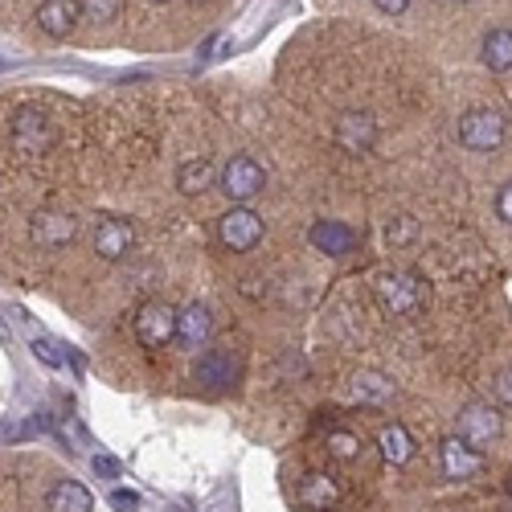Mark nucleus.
Returning a JSON list of instances; mask_svg holds the SVG:
<instances>
[{
  "label": "nucleus",
  "mask_w": 512,
  "mask_h": 512,
  "mask_svg": "<svg viewBox=\"0 0 512 512\" xmlns=\"http://www.w3.org/2000/svg\"><path fill=\"white\" fill-rule=\"evenodd\" d=\"M500 140H504V119H500V111L476 107V111L459 115V144H463V148L492 152V148H500Z\"/></svg>",
  "instance_id": "7"
},
{
  "label": "nucleus",
  "mask_w": 512,
  "mask_h": 512,
  "mask_svg": "<svg viewBox=\"0 0 512 512\" xmlns=\"http://www.w3.org/2000/svg\"><path fill=\"white\" fill-rule=\"evenodd\" d=\"M33 349H37V357H41V361H46V365H62V357L54 353V345H50V340H37V345H33Z\"/></svg>",
  "instance_id": "28"
},
{
  "label": "nucleus",
  "mask_w": 512,
  "mask_h": 512,
  "mask_svg": "<svg viewBox=\"0 0 512 512\" xmlns=\"http://www.w3.org/2000/svg\"><path fill=\"white\" fill-rule=\"evenodd\" d=\"M29 234L37 246L58 250V246H70L78 238V218H70V213H37Z\"/></svg>",
  "instance_id": "12"
},
{
  "label": "nucleus",
  "mask_w": 512,
  "mask_h": 512,
  "mask_svg": "<svg viewBox=\"0 0 512 512\" xmlns=\"http://www.w3.org/2000/svg\"><path fill=\"white\" fill-rule=\"evenodd\" d=\"M300 504L312 508V512H328V508H336V504H340V488H336V480L324 476V472H308V476L300 480Z\"/></svg>",
  "instance_id": "16"
},
{
  "label": "nucleus",
  "mask_w": 512,
  "mask_h": 512,
  "mask_svg": "<svg viewBox=\"0 0 512 512\" xmlns=\"http://www.w3.org/2000/svg\"><path fill=\"white\" fill-rule=\"evenodd\" d=\"M267 185V173H263V164L254 160V156H234L226 168H222V177H218V189L234 201V205H246L250 197H259Z\"/></svg>",
  "instance_id": "6"
},
{
  "label": "nucleus",
  "mask_w": 512,
  "mask_h": 512,
  "mask_svg": "<svg viewBox=\"0 0 512 512\" xmlns=\"http://www.w3.org/2000/svg\"><path fill=\"white\" fill-rule=\"evenodd\" d=\"M332 140L340 144V152L349 156H365L373 144H377V123L369 111H345L332 127Z\"/></svg>",
  "instance_id": "8"
},
{
  "label": "nucleus",
  "mask_w": 512,
  "mask_h": 512,
  "mask_svg": "<svg viewBox=\"0 0 512 512\" xmlns=\"http://www.w3.org/2000/svg\"><path fill=\"white\" fill-rule=\"evenodd\" d=\"M111 504L123 508V512H132V508H140V496H136V492H127V488H119V492H111Z\"/></svg>",
  "instance_id": "25"
},
{
  "label": "nucleus",
  "mask_w": 512,
  "mask_h": 512,
  "mask_svg": "<svg viewBox=\"0 0 512 512\" xmlns=\"http://www.w3.org/2000/svg\"><path fill=\"white\" fill-rule=\"evenodd\" d=\"M496 398H500L504 406H512V369L500 373V381H496Z\"/></svg>",
  "instance_id": "27"
},
{
  "label": "nucleus",
  "mask_w": 512,
  "mask_h": 512,
  "mask_svg": "<svg viewBox=\"0 0 512 512\" xmlns=\"http://www.w3.org/2000/svg\"><path fill=\"white\" fill-rule=\"evenodd\" d=\"M213 185H218V173H213V164L201 156V160H185L181 168H177V189L185 193V197H201V193H209Z\"/></svg>",
  "instance_id": "17"
},
{
  "label": "nucleus",
  "mask_w": 512,
  "mask_h": 512,
  "mask_svg": "<svg viewBox=\"0 0 512 512\" xmlns=\"http://www.w3.org/2000/svg\"><path fill=\"white\" fill-rule=\"evenodd\" d=\"M373 295L390 316H414L426 304V283L410 271H381L373 279Z\"/></svg>",
  "instance_id": "1"
},
{
  "label": "nucleus",
  "mask_w": 512,
  "mask_h": 512,
  "mask_svg": "<svg viewBox=\"0 0 512 512\" xmlns=\"http://www.w3.org/2000/svg\"><path fill=\"white\" fill-rule=\"evenodd\" d=\"M197 381H201V386H209V390L230 386V381H234V357L226 349H209L197 361Z\"/></svg>",
  "instance_id": "18"
},
{
  "label": "nucleus",
  "mask_w": 512,
  "mask_h": 512,
  "mask_svg": "<svg viewBox=\"0 0 512 512\" xmlns=\"http://www.w3.org/2000/svg\"><path fill=\"white\" fill-rule=\"evenodd\" d=\"M54 140H58V132H54L50 115L41 111V107H21V111H17V119H13V148H17L21 156L50 152Z\"/></svg>",
  "instance_id": "4"
},
{
  "label": "nucleus",
  "mask_w": 512,
  "mask_h": 512,
  "mask_svg": "<svg viewBox=\"0 0 512 512\" xmlns=\"http://www.w3.org/2000/svg\"><path fill=\"white\" fill-rule=\"evenodd\" d=\"M46 512H95V496L78 480H58L46 492Z\"/></svg>",
  "instance_id": "15"
},
{
  "label": "nucleus",
  "mask_w": 512,
  "mask_h": 512,
  "mask_svg": "<svg viewBox=\"0 0 512 512\" xmlns=\"http://www.w3.org/2000/svg\"><path fill=\"white\" fill-rule=\"evenodd\" d=\"M119 5H123V0H78V13L82 17H87V21H115L119 17Z\"/></svg>",
  "instance_id": "23"
},
{
  "label": "nucleus",
  "mask_w": 512,
  "mask_h": 512,
  "mask_svg": "<svg viewBox=\"0 0 512 512\" xmlns=\"http://www.w3.org/2000/svg\"><path fill=\"white\" fill-rule=\"evenodd\" d=\"M353 394H357L361 402H369V406H381V402L394 398V381H390L386 373H377V369H361V373L353 377Z\"/></svg>",
  "instance_id": "21"
},
{
  "label": "nucleus",
  "mask_w": 512,
  "mask_h": 512,
  "mask_svg": "<svg viewBox=\"0 0 512 512\" xmlns=\"http://www.w3.org/2000/svg\"><path fill=\"white\" fill-rule=\"evenodd\" d=\"M480 58L492 74H504L512 70V29H492L484 37V46H480Z\"/></svg>",
  "instance_id": "20"
},
{
  "label": "nucleus",
  "mask_w": 512,
  "mask_h": 512,
  "mask_svg": "<svg viewBox=\"0 0 512 512\" xmlns=\"http://www.w3.org/2000/svg\"><path fill=\"white\" fill-rule=\"evenodd\" d=\"M95 472H99V476H115V472H119V463L107 459V455H95Z\"/></svg>",
  "instance_id": "30"
},
{
  "label": "nucleus",
  "mask_w": 512,
  "mask_h": 512,
  "mask_svg": "<svg viewBox=\"0 0 512 512\" xmlns=\"http://www.w3.org/2000/svg\"><path fill=\"white\" fill-rule=\"evenodd\" d=\"M500 435H504V418H500V410H496L492 402H467V406L459 410V439H463L467 447L484 451V447H492Z\"/></svg>",
  "instance_id": "3"
},
{
  "label": "nucleus",
  "mask_w": 512,
  "mask_h": 512,
  "mask_svg": "<svg viewBox=\"0 0 512 512\" xmlns=\"http://www.w3.org/2000/svg\"><path fill=\"white\" fill-rule=\"evenodd\" d=\"M136 340L144 349H168L177 340V308L164 300H148L136 312Z\"/></svg>",
  "instance_id": "5"
},
{
  "label": "nucleus",
  "mask_w": 512,
  "mask_h": 512,
  "mask_svg": "<svg viewBox=\"0 0 512 512\" xmlns=\"http://www.w3.org/2000/svg\"><path fill=\"white\" fill-rule=\"evenodd\" d=\"M132 250H136L132 222H123V218H103L99 222V230H95V254H99L103 263H123Z\"/></svg>",
  "instance_id": "9"
},
{
  "label": "nucleus",
  "mask_w": 512,
  "mask_h": 512,
  "mask_svg": "<svg viewBox=\"0 0 512 512\" xmlns=\"http://www.w3.org/2000/svg\"><path fill=\"white\" fill-rule=\"evenodd\" d=\"M209 336H213V316H209V308H205V304H185V308L177 312V345L189 349V353H197V349L209 345Z\"/></svg>",
  "instance_id": "11"
},
{
  "label": "nucleus",
  "mask_w": 512,
  "mask_h": 512,
  "mask_svg": "<svg viewBox=\"0 0 512 512\" xmlns=\"http://www.w3.org/2000/svg\"><path fill=\"white\" fill-rule=\"evenodd\" d=\"M377 447H381V459L394 463V467H406L414 459V439H410L406 426H398V422L377 435Z\"/></svg>",
  "instance_id": "19"
},
{
  "label": "nucleus",
  "mask_w": 512,
  "mask_h": 512,
  "mask_svg": "<svg viewBox=\"0 0 512 512\" xmlns=\"http://www.w3.org/2000/svg\"><path fill=\"white\" fill-rule=\"evenodd\" d=\"M78 21H82L78 0H41L37 5V29L46 37H70Z\"/></svg>",
  "instance_id": "14"
},
{
  "label": "nucleus",
  "mask_w": 512,
  "mask_h": 512,
  "mask_svg": "<svg viewBox=\"0 0 512 512\" xmlns=\"http://www.w3.org/2000/svg\"><path fill=\"white\" fill-rule=\"evenodd\" d=\"M148 5H168V0H148Z\"/></svg>",
  "instance_id": "31"
},
{
  "label": "nucleus",
  "mask_w": 512,
  "mask_h": 512,
  "mask_svg": "<svg viewBox=\"0 0 512 512\" xmlns=\"http://www.w3.org/2000/svg\"><path fill=\"white\" fill-rule=\"evenodd\" d=\"M508 512H512V508H508Z\"/></svg>",
  "instance_id": "33"
},
{
  "label": "nucleus",
  "mask_w": 512,
  "mask_h": 512,
  "mask_svg": "<svg viewBox=\"0 0 512 512\" xmlns=\"http://www.w3.org/2000/svg\"><path fill=\"white\" fill-rule=\"evenodd\" d=\"M496 213H500L504 226H512V181L500 185V193H496Z\"/></svg>",
  "instance_id": "24"
},
{
  "label": "nucleus",
  "mask_w": 512,
  "mask_h": 512,
  "mask_svg": "<svg viewBox=\"0 0 512 512\" xmlns=\"http://www.w3.org/2000/svg\"><path fill=\"white\" fill-rule=\"evenodd\" d=\"M218 242L230 250V254H246L263 242V218L254 213L250 205H234L218 218Z\"/></svg>",
  "instance_id": "2"
},
{
  "label": "nucleus",
  "mask_w": 512,
  "mask_h": 512,
  "mask_svg": "<svg viewBox=\"0 0 512 512\" xmlns=\"http://www.w3.org/2000/svg\"><path fill=\"white\" fill-rule=\"evenodd\" d=\"M308 238H312V246H316L320 254H332V259H345V254L357 250V230L345 226V222H332V218H320V222L308 230Z\"/></svg>",
  "instance_id": "13"
},
{
  "label": "nucleus",
  "mask_w": 512,
  "mask_h": 512,
  "mask_svg": "<svg viewBox=\"0 0 512 512\" xmlns=\"http://www.w3.org/2000/svg\"><path fill=\"white\" fill-rule=\"evenodd\" d=\"M386 234H390V242L398 246V242H406V238H414V222H410V218H402L398 226L390 222V230H386Z\"/></svg>",
  "instance_id": "26"
},
{
  "label": "nucleus",
  "mask_w": 512,
  "mask_h": 512,
  "mask_svg": "<svg viewBox=\"0 0 512 512\" xmlns=\"http://www.w3.org/2000/svg\"><path fill=\"white\" fill-rule=\"evenodd\" d=\"M439 455H443V472H447L451 480H476V476L484 472V451L467 447V443H463L459 435L443 439Z\"/></svg>",
  "instance_id": "10"
},
{
  "label": "nucleus",
  "mask_w": 512,
  "mask_h": 512,
  "mask_svg": "<svg viewBox=\"0 0 512 512\" xmlns=\"http://www.w3.org/2000/svg\"><path fill=\"white\" fill-rule=\"evenodd\" d=\"M373 5H377L381 13H390V17H398V13H406V9H410V0H373Z\"/></svg>",
  "instance_id": "29"
},
{
  "label": "nucleus",
  "mask_w": 512,
  "mask_h": 512,
  "mask_svg": "<svg viewBox=\"0 0 512 512\" xmlns=\"http://www.w3.org/2000/svg\"><path fill=\"white\" fill-rule=\"evenodd\" d=\"M193 5H205V0H193Z\"/></svg>",
  "instance_id": "32"
},
{
  "label": "nucleus",
  "mask_w": 512,
  "mask_h": 512,
  "mask_svg": "<svg viewBox=\"0 0 512 512\" xmlns=\"http://www.w3.org/2000/svg\"><path fill=\"white\" fill-rule=\"evenodd\" d=\"M328 455L340 459V463H349L361 455V439L353 431H328Z\"/></svg>",
  "instance_id": "22"
}]
</instances>
